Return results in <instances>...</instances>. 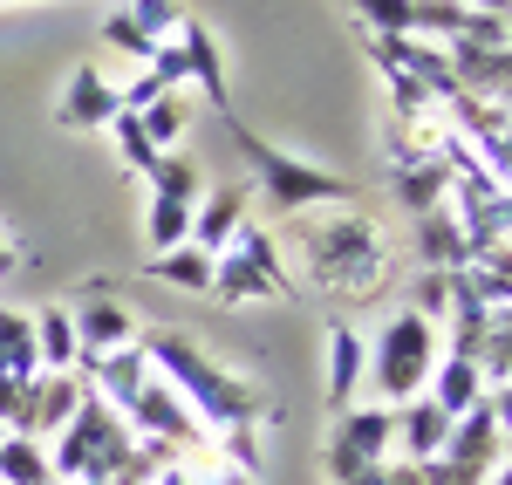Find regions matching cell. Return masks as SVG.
<instances>
[{
  "mask_svg": "<svg viewBox=\"0 0 512 485\" xmlns=\"http://www.w3.org/2000/svg\"><path fill=\"white\" fill-rule=\"evenodd\" d=\"M424 397H431L444 417H458V410H472L478 397H485V376H478V363H465V356H437Z\"/></svg>",
  "mask_w": 512,
  "mask_h": 485,
  "instance_id": "obj_19",
  "label": "cell"
},
{
  "mask_svg": "<svg viewBox=\"0 0 512 485\" xmlns=\"http://www.w3.org/2000/svg\"><path fill=\"white\" fill-rule=\"evenodd\" d=\"M417 260L431 267V274H465L472 267V246L458 233V219H451V205H437L417 219Z\"/></svg>",
  "mask_w": 512,
  "mask_h": 485,
  "instance_id": "obj_17",
  "label": "cell"
},
{
  "mask_svg": "<svg viewBox=\"0 0 512 485\" xmlns=\"http://www.w3.org/2000/svg\"><path fill=\"white\" fill-rule=\"evenodd\" d=\"M151 199L198 205V199H205V178H198V164H192V158H171V151H164V158L151 164Z\"/></svg>",
  "mask_w": 512,
  "mask_h": 485,
  "instance_id": "obj_26",
  "label": "cell"
},
{
  "mask_svg": "<svg viewBox=\"0 0 512 485\" xmlns=\"http://www.w3.org/2000/svg\"><path fill=\"white\" fill-rule=\"evenodd\" d=\"M246 205H253V199H246V185H226V192L198 199L192 205V233H185V240H192L205 260H219V253L233 246V233L246 226Z\"/></svg>",
  "mask_w": 512,
  "mask_h": 485,
  "instance_id": "obj_13",
  "label": "cell"
},
{
  "mask_svg": "<svg viewBox=\"0 0 512 485\" xmlns=\"http://www.w3.org/2000/svg\"><path fill=\"white\" fill-rule=\"evenodd\" d=\"M69 322H76V349L82 356H110V349H130V342H137L130 308L110 301V294H89L82 308H69Z\"/></svg>",
  "mask_w": 512,
  "mask_h": 485,
  "instance_id": "obj_12",
  "label": "cell"
},
{
  "mask_svg": "<svg viewBox=\"0 0 512 485\" xmlns=\"http://www.w3.org/2000/svg\"><path fill=\"white\" fill-rule=\"evenodd\" d=\"M226 130H233L246 171L260 178L267 212H308V205H349L355 199L349 178H335V171H321V164H301V158H287V151H274L267 137H253L239 117H226Z\"/></svg>",
  "mask_w": 512,
  "mask_h": 485,
  "instance_id": "obj_3",
  "label": "cell"
},
{
  "mask_svg": "<svg viewBox=\"0 0 512 485\" xmlns=\"http://www.w3.org/2000/svg\"><path fill=\"white\" fill-rule=\"evenodd\" d=\"M499 451H506V390H485L472 410L451 417V431H444V451H437V458L472 465V472H492Z\"/></svg>",
  "mask_w": 512,
  "mask_h": 485,
  "instance_id": "obj_9",
  "label": "cell"
},
{
  "mask_svg": "<svg viewBox=\"0 0 512 485\" xmlns=\"http://www.w3.org/2000/svg\"><path fill=\"white\" fill-rule=\"evenodd\" d=\"M362 376H369V342H362L349 322H335V328H328V404L355 410Z\"/></svg>",
  "mask_w": 512,
  "mask_h": 485,
  "instance_id": "obj_15",
  "label": "cell"
},
{
  "mask_svg": "<svg viewBox=\"0 0 512 485\" xmlns=\"http://www.w3.org/2000/svg\"><path fill=\"white\" fill-rule=\"evenodd\" d=\"M110 130H117V158L130 164L137 178H151V164H158L164 151H158V144H151V137H144V123L130 117V110H117V117H110Z\"/></svg>",
  "mask_w": 512,
  "mask_h": 485,
  "instance_id": "obj_27",
  "label": "cell"
},
{
  "mask_svg": "<svg viewBox=\"0 0 512 485\" xmlns=\"http://www.w3.org/2000/svg\"><path fill=\"white\" fill-rule=\"evenodd\" d=\"M444 48V62H451V76L465 96H492V103H506L512 89V55H506V21L499 14H478L465 35L437 41Z\"/></svg>",
  "mask_w": 512,
  "mask_h": 485,
  "instance_id": "obj_7",
  "label": "cell"
},
{
  "mask_svg": "<svg viewBox=\"0 0 512 485\" xmlns=\"http://www.w3.org/2000/svg\"><path fill=\"white\" fill-rule=\"evenodd\" d=\"M151 274L171 281V287H185V294H212V260H205L192 240L171 246V253H151Z\"/></svg>",
  "mask_w": 512,
  "mask_h": 485,
  "instance_id": "obj_24",
  "label": "cell"
},
{
  "mask_svg": "<svg viewBox=\"0 0 512 485\" xmlns=\"http://www.w3.org/2000/svg\"><path fill=\"white\" fill-rule=\"evenodd\" d=\"M144 363L158 383H171L185 410H192L198 424H205V438H219L226 458H233V472H260V424H267V397L253 390V383H239L233 369H219L205 349H198L192 335H171L158 328L151 342H144Z\"/></svg>",
  "mask_w": 512,
  "mask_h": 485,
  "instance_id": "obj_1",
  "label": "cell"
},
{
  "mask_svg": "<svg viewBox=\"0 0 512 485\" xmlns=\"http://www.w3.org/2000/svg\"><path fill=\"white\" fill-rule=\"evenodd\" d=\"M123 417H130V431H137V438H164V445H178V451L212 445V438H205V424L185 410V397H178L171 383H158V376L137 390V404L123 410Z\"/></svg>",
  "mask_w": 512,
  "mask_h": 485,
  "instance_id": "obj_10",
  "label": "cell"
},
{
  "mask_svg": "<svg viewBox=\"0 0 512 485\" xmlns=\"http://www.w3.org/2000/svg\"><path fill=\"white\" fill-rule=\"evenodd\" d=\"M212 294L226 301V308H239V301H274V294H287V267H280V246L267 240V226H239L233 246L212 260Z\"/></svg>",
  "mask_w": 512,
  "mask_h": 485,
  "instance_id": "obj_6",
  "label": "cell"
},
{
  "mask_svg": "<svg viewBox=\"0 0 512 485\" xmlns=\"http://www.w3.org/2000/svg\"><path fill=\"white\" fill-rule=\"evenodd\" d=\"M103 41H117L123 55H137V62H151V55H158V41L144 35V28H137L130 14H110V21H103Z\"/></svg>",
  "mask_w": 512,
  "mask_h": 485,
  "instance_id": "obj_32",
  "label": "cell"
},
{
  "mask_svg": "<svg viewBox=\"0 0 512 485\" xmlns=\"http://www.w3.org/2000/svg\"><path fill=\"white\" fill-rule=\"evenodd\" d=\"M76 369L96 383L89 397H103L110 410H130L137 404V390L151 383V363H144V342H130V349H110V356H76Z\"/></svg>",
  "mask_w": 512,
  "mask_h": 485,
  "instance_id": "obj_11",
  "label": "cell"
},
{
  "mask_svg": "<svg viewBox=\"0 0 512 485\" xmlns=\"http://www.w3.org/2000/svg\"><path fill=\"white\" fill-rule=\"evenodd\" d=\"M0 376H14V383H35L41 376L35 322H28V315H0Z\"/></svg>",
  "mask_w": 512,
  "mask_h": 485,
  "instance_id": "obj_23",
  "label": "cell"
},
{
  "mask_svg": "<svg viewBox=\"0 0 512 485\" xmlns=\"http://www.w3.org/2000/svg\"><path fill=\"white\" fill-rule=\"evenodd\" d=\"M0 485H55L41 438H0Z\"/></svg>",
  "mask_w": 512,
  "mask_h": 485,
  "instance_id": "obj_25",
  "label": "cell"
},
{
  "mask_svg": "<svg viewBox=\"0 0 512 485\" xmlns=\"http://www.w3.org/2000/svg\"><path fill=\"white\" fill-rule=\"evenodd\" d=\"M431 363H437V328L424 315H390V328L376 335V356H369V376H376V390L390 397V404H410V397H424V383H431Z\"/></svg>",
  "mask_w": 512,
  "mask_h": 485,
  "instance_id": "obj_5",
  "label": "cell"
},
{
  "mask_svg": "<svg viewBox=\"0 0 512 485\" xmlns=\"http://www.w3.org/2000/svg\"><path fill=\"white\" fill-rule=\"evenodd\" d=\"M410 315H424V322H444V315H451V274H431V267H424V274H417V287H410Z\"/></svg>",
  "mask_w": 512,
  "mask_h": 485,
  "instance_id": "obj_29",
  "label": "cell"
},
{
  "mask_svg": "<svg viewBox=\"0 0 512 485\" xmlns=\"http://www.w3.org/2000/svg\"><path fill=\"white\" fill-rule=\"evenodd\" d=\"M137 123H144V137H151L158 151H171L178 130H185V103H178V96H158L151 110H137Z\"/></svg>",
  "mask_w": 512,
  "mask_h": 485,
  "instance_id": "obj_30",
  "label": "cell"
},
{
  "mask_svg": "<svg viewBox=\"0 0 512 485\" xmlns=\"http://www.w3.org/2000/svg\"><path fill=\"white\" fill-rule=\"evenodd\" d=\"M130 451H137L130 417L110 410L103 397H82L76 417L55 431V458H48V472H55V485H117V472L130 465Z\"/></svg>",
  "mask_w": 512,
  "mask_h": 485,
  "instance_id": "obj_2",
  "label": "cell"
},
{
  "mask_svg": "<svg viewBox=\"0 0 512 485\" xmlns=\"http://www.w3.org/2000/svg\"><path fill=\"white\" fill-rule=\"evenodd\" d=\"M14 267H21V260H14V246L0 240V274H14Z\"/></svg>",
  "mask_w": 512,
  "mask_h": 485,
  "instance_id": "obj_34",
  "label": "cell"
},
{
  "mask_svg": "<svg viewBox=\"0 0 512 485\" xmlns=\"http://www.w3.org/2000/svg\"><path fill=\"white\" fill-rule=\"evenodd\" d=\"M110 117H117V89L103 82V69L82 62L76 76H69V96H62V123L69 130H103Z\"/></svg>",
  "mask_w": 512,
  "mask_h": 485,
  "instance_id": "obj_18",
  "label": "cell"
},
{
  "mask_svg": "<svg viewBox=\"0 0 512 485\" xmlns=\"http://www.w3.org/2000/svg\"><path fill=\"white\" fill-rule=\"evenodd\" d=\"M212 485H253V479H246V472H233V465H219V472H212Z\"/></svg>",
  "mask_w": 512,
  "mask_h": 485,
  "instance_id": "obj_33",
  "label": "cell"
},
{
  "mask_svg": "<svg viewBox=\"0 0 512 485\" xmlns=\"http://www.w3.org/2000/svg\"><path fill=\"white\" fill-rule=\"evenodd\" d=\"M82 397H89V390H82V376H69V369H55V376H48V369H41L35 390H28V431H35V438L62 431V424L76 417Z\"/></svg>",
  "mask_w": 512,
  "mask_h": 485,
  "instance_id": "obj_16",
  "label": "cell"
},
{
  "mask_svg": "<svg viewBox=\"0 0 512 485\" xmlns=\"http://www.w3.org/2000/svg\"><path fill=\"white\" fill-rule=\"evenodd\" d=\"M185 233H192V205L151 199V253H171V246H185Z\"/></svg>",
  "mask_w": 512,
  "mask_h": 485,
  "instance_id": "obj_28",
  "label": "cell"
},
{
  "mask_svg": "<svg viewBox=\"0 0 512 485\" xmlns=\"http://www.w3.org/2000/svg\"><path fill=\"white\" fill-rule=\"evenodd\" d=\"M171 41L185 48V76H192L198 89L212 96V110H219V117H233V89H226V69H219V48H212V28H205L198 14H185Z\"/></svg>",
  "mask_w": 512,
  "mask_h": 485,
  "instance_id": "obj_14",
  "label": "cell"
},
{
  "mask_svg": "<svg viewBox=\"0 0 512 485\" xmlns=\"http://www.w3.org/2000/svg\"><path fill=\"white\" fill-rule=\"evenodd\" d=\"M123 14H130L151 41H171V35H178V21H185V7H178V0H137V7H123Z\"/></svg>",
  "mask_w": 512,
  "mask_h": 485,
  "instance_id": "obj_31",
  "label": "cell"
},
{
  "mask_svg": "<svg viewBox=\"0 0 512 485\" xmlns=\"http://www.w3.org/2000/svg\"><path fill=\"white\" fill-rule=\"evenodd\" d=\"M444 431H451V417H444L431 397H410V404L396 410V438L410 451V465H431L437 451H444Z\"/></svg>",
  "mask_w": 512,
  "mask_h": 485,
  "instance_id": "obj_20",
  "label": "cell"
},
{
  "mask_svg": "<svg viewBox=\"0 0 512 485\" xmlns=\"http://www.w3.org/2000/svg\"><path fill=\"white\" fill-rule=\"evenodd\" d=\"M301 253H308V281L328 287V294H369L383 281V240L355 212L349 219H328V226H308Z\"/></svg>",
  "mask_w": 512,
  "mask_h": 485,
  "instance_id": "obj_4",
  "label": "cell"
},
{
  "mask_svg": "<svg viewBox=\"0 0 512 485\" xmlns=\"http://www.w3.org/2000/svg\"><path fill=\"white\" fill-rule=\"evenodd\" d=\"M0 7H7V0H0Z\"/></svg>",
  "mask_w": 512,
  "mask_h": 485,
  "instance_id": "obj_35",
  "label": "cell"
},
{
  "mask_svg": "<svg viewBox=\"0 0 512 485\" xmlns=\"http://www.w3.org/2000/svg\"><path fill=\"white\" fill-rule=\"evenodd\" d=\"M396 199L410 205L417 219H424V212H437V205L451 199V171H444V158H417V164H396Z\"/></svg>",
  "mask_w": 512,
  "mask_h": 485,
  "instance_id": "obj_21",
  "label": "cell"
},
{
  "mask_svg": "<svg viewBox=\"0 0 512 485\" xmlns=\"http://www.w3.org/2000/svg\"><path fill=\"white\" fill-rule=\"evenodd\" d=\"M390 445H396V410H342V424H335V438L321 451V465H328L335 485H355L369 465H383Z\"/></svg>",
  "mask_w": 512,
  "mask_h": 485,
  "instance_id": "obj_8",
  "label": "cell"
},
{
  "mask_svg": "<svg viewBox=\"0 0 512 485\" xmlns=\"http://www.w3.org/2000/svg\"><path fill=\"white\" fill-rule=\"evenodd\" d=\"M35 322V356H41V369L55 376V369H69L76 376V322H69V308H41V315H28Z\"/></svg>",
  "mask_w": 512,
  "mask_h": 485,
  "instance_id": "obj_22",
  "label": "cell"
}]
</instances>
